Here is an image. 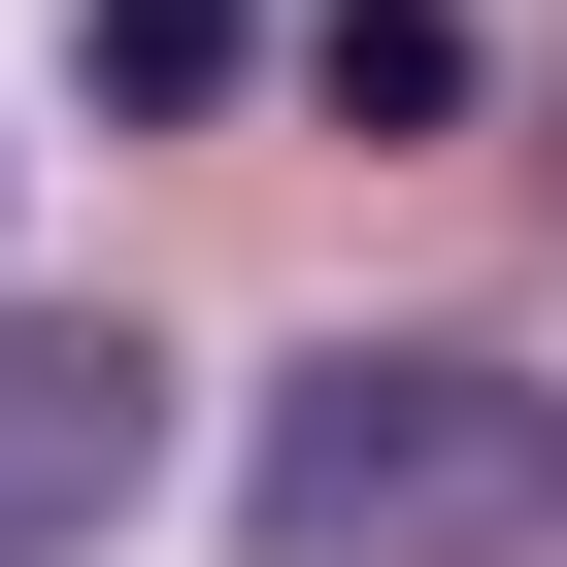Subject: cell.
I'll return each instance as SVG.
<instances>
[{"instance_id": "1", "label": "cell", "mask_w": 567, "mask_h": 567, "mask_svg": "<svg viewBox=\"0 0 567 567\" xmlns=\"http://www.w3.org/2000/svg\"><path fill=\"white\" fill-rule=\"evenodd\" d=\"M234 534H267V567H534V534H567V401H534L501 334H334V368H267Z\"/></svg>"}, {"instance_id": "2", "label": "cell", "mask_w": 567, "mask_h": 567, "mask_svg": "<svg viewBox=\"0 0 567 567\" xmlns=\"http://www.w3.org/2000/svg\"><path fill=\"white\" fill-rule=\"evenodd\" d=\"M134 467H167V368L134 334H0V567H101Z\"/></svg>"}, {"instance_id": "3", "label": "cell", "mask_w": 567, "mask_h": 567, "mask_svg": "<svg viewBox=\"0 0 567 567\" xmlns=\"http://www.w3.org/2000/svg\"><path fill=\"white\" fill-rule=\"evenodd\" d=\"M68 68H101V134H200L267 68V0H68Z\"/></svg>"}, {"instance_id": "4", "label": "cell", "mask_w": 567, "mask_h": 567, "mask_svg": "<svg viewBox=\"0 0 567 567\" xmlns=\"http://www.w3.org/2000/svg\"><path fill=\"white\" fill-rule=\"evenodd\" d=\"M301 101L334 134H467V0H301Z\"/></svg>"}]
</instances>
